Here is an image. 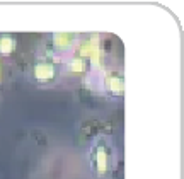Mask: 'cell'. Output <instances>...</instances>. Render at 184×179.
Instances as JSON below:
<instances>
[{"label":"cell","mask_w":184,"mask_h":179,"mask_svg":"<svg viewBox=\"0 0 184 179\" xmlns=\"http://www.w3.org/2000/svg\"><path fill=\"white\" fill-rule=\"evenodd\" d=\"M89 164L95 178L104 179L109 176L114 164V148L108 137H99L94 140L89 150Z\"/></svg>","instance_id":"1"},{"label":"cell","mask_w":184,"mask_h":179,"mask_svg":"<svg viewBox=\"0 0 184 179\" xmlns=\"http://www.w3.org/2000/svg\"><path fill=\"white\" fill-rule=\"evenodd\" d=\"M77 51H78V58H82L84 61H87V65L91 63V67L97 68L101 65V60H102V46H101V41L99 38H89L85 41H80L78 44H75Z\"/></svg>","instance_id":"2"},{"label":"cell","mask_w":184,"mask_h":179,"mask_svg":"<svg viewBox=\"0 0 184 179\" xmlns=\"http://www.w3.org/2000/svg\"><path fill=\"white\" fill-rule=\"evenodd\" d=\"M56 65L53 58H48V56H41L34 63V68H33V75H34V80L39 84H50L53 82L56 77Z\"/></svg>","instance_id":"3"},{"label":"cell","mask_w":184,"mask_h":179,"mask_svg":"<svg viewBox=\"0 0 184 179\" xmlns=\"http://www.w3.org/2000/svg\"><path fill=\"white\" fill-rule=\"evenodd\" d=\"M102 84H104V89L109 90L111 94H114V96H121L123 94L125 82H123V75L118 73V72L102 73Z\"/></svg>","instance_id":"4"},{"label":"cell","mask_w":184,"mask_h":179,"mask_svg":"<svg viewBox=\"0 0 184 179\" xmlns=\"http://www.w3.org/2000/svg\"><path fill=\"white\" fill-rule=\"evenodd\" d=\"M53 44H55V48L58 50H63V51H68L70 48H74L75 44V36L74 34H68V33H65V34H55L53 36Z\"/></svg>","instance_id":"5"},{"label":"cell","mask_w":184,"mask_h":179,"mask_svg":"<svg viewBox=\"0 0 184 179\" xmlns=\"http://www.w3.org/2000/svg\"><path fill=\"white\" fill-rule=\"evenodd\" d=\"M65 67H67V70L72 72V73H82V72L87 70V61H84V60L78 58V56H70V58L67 60Z\"/></svg>","instance_id":"6"},{"label":"cell","mask_w":184,"mask_h":179,"mask_svg":"<svg viewBox=\"0 0 184 179\" xmlns=\"http://www.w3.org/2000/svg\"><path fill=\"white\" fill-rule=\"evenodd\" d=\"M16 46H17V43L12 36L9 34L0 36V55H10L16 50Z\"/></svg>","instance_id":"7"}]
</instances>
